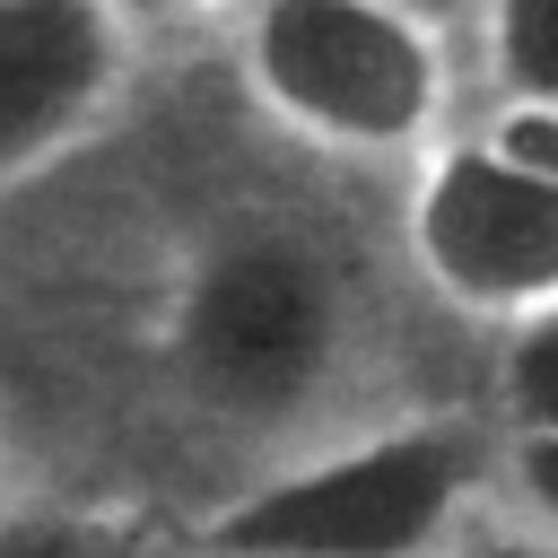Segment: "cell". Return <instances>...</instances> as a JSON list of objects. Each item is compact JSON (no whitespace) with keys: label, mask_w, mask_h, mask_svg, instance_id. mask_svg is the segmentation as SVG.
<instances>
[{"label":"cell","mask_w":558,"mask_h":558,"mask_svg":"<svg viewBox=\"0 0 558 558\" xmlns=\"http://www.w3.org/2000/svg\"><path fill=\"white\" fill-rule=\"evenodd\" d=\"M445 558H558V541L549 532H532V523H514L506 506H480L462 532H453V549Z\"/></svg>","instance_id":"7c38bea8"},{"label":"cell","mask_w":558,"mask_h":558,"mask_svg":"<svg viewBox=\"0 0 558 558\" xmlns=\"http://www.w3.org/2000/svg\"><path fill=\"white\" fill-rule=\"evenodd\" d=\"M253 96L349 157H418L445 122V44L418 0H253Z\"/></svg>","instance_id":"3957f363"},{"label":"cell","mask_w":558,"mask_h":558,"mask_svg":"<svg viewBox=\"0 0 558 558\" xmlns=\"http://www.w3.org/2000/svg\"><path fill=\"white\" fill-rule=\"evenodd\" d=\"M410 262L445 305L488 323L558 305V174L514 166L480 131L427 148L410 192Z\"/></svg>","instance_id":"277c9868"},{"label":"cell","mask_w":558,"mask_h":558,"mask_svg":"<svg viewBox=\"0 0 558 558\" xmlns=\"http://www.w3.org/2000/svg\"><path fill=\"white\" fill-rule=\"evenodd\" d=\"M235 0H105V17L122 26V44H166V35H201L218 26Z\"/></svg>","instance_id":"8fae6325"},{"label":"cell","mask_w":558,"mask_h":558,"mask_svg":"<svg viewBox=\"0 0 558 558\" xmlns=\"http://www.w3.org/2000/svg\"><path fill=\"white\" fill-rule=\"evenodd\" d=\"M488 506H506L514 523L558 541V427H497Z\"/></svg>","instance_id":"9c48e42d"},{"label":"cell","mask_w":558,"mask_h":558,"mask_svg":"<svg viewBox=\"0 0 558 558\" xmlns=\"http://www.w3.org/2000/svg\"><path fill=\"white\" fill-rule=\"evenodd\" d=\"M488 9V70L497 96L558 105V0H480Z\"/></svg>","instance_id":"52a82bcc"},{"label":"cell","mask_w":558,"mask_h":558,"mask_svg":"<svg viewBox=\"0 0 558 558\" xmlns=\"http://www.w3.org/2000/svg\"><path fill=\"white\" fill-rule=\"evenodd\" d=\"M122 26L105 0H0V192L96 131L122 87Z\"/></svg>","instance_id":"5b68a950"},{"label":"cell","mask_w":558,"mask_h":558,"mask_svg":"<svg viewBox=\"0 0 558 558\" xmlns=\"http://www.w3.org/2000/svg\"><path fill=\"white\" fill-rule=\"evenodd\" d=\"M497 427H558V305L506 323V349H497Z\"/></svg>","instance_id":"ba28073f"},{"label":"cell","mask_w":558,"mask_h":558,"mask_svg":"<svg viewBox=\"0 0 558 558\" xmlns=\"http://www.w3.org/2000/svg\"><path fill=\"white\" fill-rule=\"evenodd\" d=\"M480 140L506 148L532 174H558V105H541V96H497V113L480 122Z\"/></svg>","instance_id":"30bf717a"},{"label":"cell","mask_w":558,"mask_h":558,"mask_svg":"<svg viewBox=\"0 0 558 558\" xmlns=\"http://www.w3.org/2000/svg\"><path fill=\"white\" fill-rule=\"evenodd\" d=\"M157 366L201 427L235 445H296L357 375V288L331 244L288 218L218 227L174 279Z\"/></svg>","instance_id":"6da1fadb"},{"label":"cell","mask_w":558,"mask_h":558,"mask_svg":"<svg viewBox=\"0 0 558 558\" xmlns=\"http://www.w3.org/2000/svg\"><path fill=\"white\" fill-rule=\"evenodd\" d=\"M0 558H201V549L192 532H166L157 514L131 506L35 497V506H0Z\"/></svg>","instance_id":"8992f818"},{"label":"cell","mask_w":558,"mask_h":558,"mask_svg":"<svg viewBox=\"0 0 558 558\" xmlns=\"http://www.w3.org/2000/svg\"><path fill=\"white\" fill-rule=\"evenodd\" d=\"M497 427L480 418H384L340 427L262 480H244L201 532V558H445L488 506Z\"/></svg>","instance_id":"7a4b0ae2"}]
</instances>
